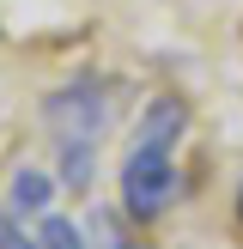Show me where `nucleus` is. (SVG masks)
<instances>
[{
  "instance_id": "7",
  "label": "nucleus",
  "mask_w": 243,
  "mask_h": 249,
  "mask_svg": "<svg viewBox=\"0 0 243 249\" xmlns=\"http://www.w3.org/2000/svg\"><path fill=\"white\" fill-rule=\"evenodd\" d=\"M0 249H43L36 237H24V225H18V213H12L6 201H0Z\"/></svg>"
},
{
  "instance_id": "2",
  "label": "nucleus",
  "mask_w": 243,
  "mask_h": 249,
  "mask_svg": "<svg viewBox=\"0 0 243 249\" xmlns=\"http://www.w3.org/2000/svg\"><path fill=\"white\" fill-rule=\"evenodd\" d=\"M109 97H116L109 79L79 73L73 85H55V91L43 97V122H49L55 140H97V134L109 128Z\"/></svg>"
},
{
  "instance_id": "6",
  "label": "nucleus",
  "mask_w": 243,
  "mask_h": 249,
  "mask_svg": "<svg viewBox=\"0 0 243 249\" xmlns=\"http://www.w3.org/2000/svg\"><path fill=\"white\" fill-rule=\"evenodd\" d=\"M36 243H43V249H91V237H85L73 219H61V213H43V225H36Z\"/></svg>"
},
{
  "instance_id": "8",
  "label": "nucleus",
  "mask_w": 243,
  "mask_h": 249,
  "mask_svg": "<svg viewBox=\"0 0 243 249\" xmlns=\"http://www.w3.org/2000/svg\"><path fill=\"white\" fill-rule=\"evenodd\" d=\"M104 249H140V243H128V237H109V243H104Z\"/></svg>"
},
{
  "instance_id": "4",
  "label": "nucleus",
  "mask_w": 243,
  "mask_h": 249,
  "mask_svg": "<svg viewBox=\"0 0 243 249\" xmlns=\"http://www.w3.org/2000/svg\"><path fill=\"white\" fill-rule=\"evenodd\" d=\"M182 128H189V104H182V97H152L146 116H140V128H134V140H164V146H176Z\"/></svg>"
},
{
  "instance_id": "9",
  "label": "nucleus",
  "mask_w": 243,
  "mask_h": 249,
  "mask_svg": "<svg viewBox=\"0 0 243 249\" xmlns=\"http://www.w3.org/2000/svg\"><path fill=\"white\" fill-rule=\"evenodd\" d=\"M237 225H243V182H237Z\"/></svg>"
},
{
  "instance_id": "5",
  "label": "nucleus",
  "mask_w": 243,
  "mask_h": 249,
  "mask_svg": "<svg viewBox=\"0 0 243 249\" xmlns=\"http://www.w3.org/2000/svg\"><path fill=\"white\" fill-rule=\"evenodd\" d=\"M91 170H97V140H61V182L73 195L91 189Z\"/></svg>"
},
{
  "instance_id": "3",
  "label": "nucleus",
  "mask_w": 243,
  "mask_h": 249,
  "mask_svg": "<svg viewBox=\"0 0 243 249\" xmlns=\"http://www.w3.org/2000/svg\"><path fill=\"white\" fill-rule=\"evenodd\" d=\"M6 207H12L18 219H43L49 207H55V177H49V170H12Z\"/></svg>"
},
{
  "instance_id": "1",
  "label": "nucleus",
  "mask_w": 243,
  "mask_h": 249,
  "mask_svg": "<svg viewBox=\"0 0 243 249\" xmlns=\"http://www.w3.org/2000/svg\"><path fill=\"white\" fill-rule=\"evenodd\" d=\"M170 201H176V152L164 140H134V152L122 158V213L134 225H152Z\"/></svg>"
}]
</instances>
